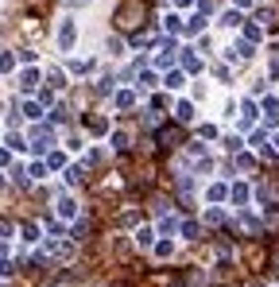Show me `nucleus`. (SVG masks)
<instances>
[{"mask_svg":"<svg viewBox=\"0 0 279 287\" xmlns=\"http://www.w3.org/2000/svg\"><path fill=\"white\" fill-rule=\"evenodd\" d=\"M143 20H147V0H124L116 8V27L120 31H140Z\"/></svg>","mask_w":279,"mask_h":287,"instance_id":"1","label":"nucleus"},{"mask_svg":"<svg viewBox=\"0 0 279 287\" xmlns=\"http://www.w3.org/2000/svg\"><path fill=\"white\" fill-rule=\"evenodd\" d=\"M179 144H183V128H179V124H167V128L159 132V148L163 152H175Z\"/></svg>","mask_w":279,"mask_h":287,"instance_id":"2","label":"nucleus"},{"mask_svg":"<svg viewBox=\"0 0 279 287\" xmlns=\"http://www.w3.org/2000/svg\"><path fill=\"white\" fill-rule=\"evenodd\" d=\"M74 35H78V31H74V23H62V27H58V47H62V51H70V47H74Z\"/></svg>","mask_w":279,"mask_h":287,"instance_id":"3","label":"nucleus"},{"mask_svg":"<svg viewBox=\"0 0 279 287\" xmlns=\"http://www.w3.org/2000/svg\"><path fill=\"white\" fill-rule=\"evenodd\" d=\"M190 116H194V109H190L186 101H179V109H175V120H190Z\"/></svg>","mask_w":279,"mask_h":287,"instance_id":"4","label":"nucleus"},{"mask_svg":"<svg viewBox=\"0 0 279 287\" xmlns=\"http://www.w3.org/2000/svg\"><path fill=\"white\" fill-rule=\"evenodd\" d=\"M58 214H62V218H74V198H62V202H58Z\"/></svg>","mask_w":279,"mask_h":287,"instance_id":"5","label":"nucleus"},{"mask_svg":"<svg viewBox=\"0 0 279 287\" xmlns=\"http://www.w3.org/2000/svg\"><path fill=\"white\" fill-rule=\"evenodd\" d=\"M90 128H93V132H105V128H109V120H105V116H90Z\"/></svg>","mask_w":279,"mask_h":287,"instance_id":"6","label":"nucleus"},{"mask_svg":"<svg viewBox=\"0 0 279 287\" xmlns=\"http://www.w3.org/2000/svg\"><path fill=\"white\" fill-rule=\"evenodd\" d=\"M183 237H186V241H198V225H194V221H186V225H183Z\"/></svg>","mask_w":279,"mask_h":287,"instance_id":"7","label":"nucleus"},{"mask_svg":"<svg viewBox=\"0 0 279 287\" xmlns=\"http://www.w3.org/2000/svg\"><path fill=\"white\" fill-rule=\"evenodd\" d=\"M136 244H151V229H147V225H143V229L136 233Z\"/></svg>","mask_w":279,"mask_h":287,"instance_id":"8","label":"nucleus"},{"mask_svg":"<svg viewBox=\"0 0 279 287\" xmlns=\"http://www.w3.org/2000/svg\"><path fill=\"white\" fill-rule=\"evenodd\" d=\"M35 82H39V74H35V70H27V74H23V89H31Z\"/></svg>","mask_w":279,"mask_h":287,"instance_id":"9","label":"nucleus"},{"mask_svg":"<svg viewBox=\"0 0 279 287\" xmlns=\"http://www.w3.org/2000/svg\"><path fill=\"white\" fill-rule=\"evenodd\" d=\"M236 4H240V8H248V4H252V0H236Z\"/></svg>","mask_w":279,"mask_h":287,"instance_id":"10","label":"nucleus"}]
</instances>
